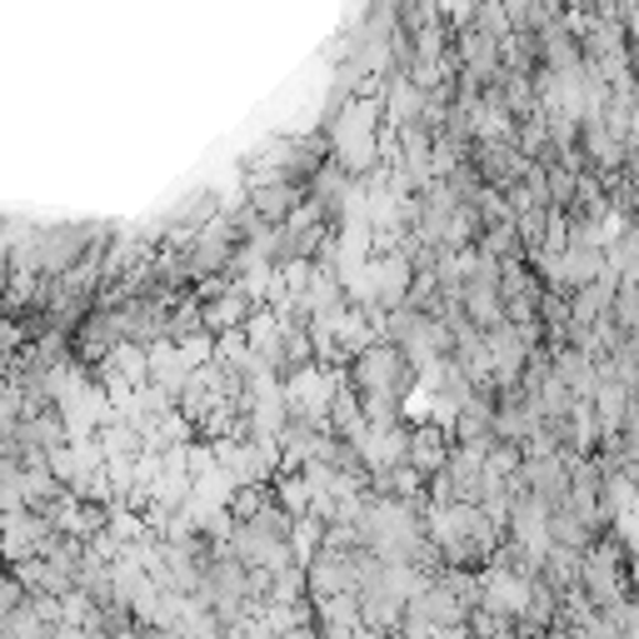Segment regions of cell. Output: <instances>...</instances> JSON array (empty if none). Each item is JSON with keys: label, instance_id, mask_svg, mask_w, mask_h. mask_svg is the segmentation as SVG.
Returning <instances> with one entry per match:
<instances>
[]
</instances>
